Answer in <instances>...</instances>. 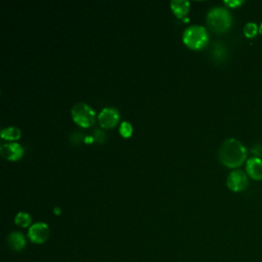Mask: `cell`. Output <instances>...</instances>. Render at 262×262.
Masks as SVG:
<instances>
[{
    "label": "cell",
    "mask_w": 262,
    "mask_h": 262,
    "mask_svg": "<svg viewBox=\"0 0 262 262\" xmlns=\"http://www.w3.org/2000/svg\"><path fill=\"white\" fill-rule=\"evenodd\" d=\"M183 40L187 46L191 49H202L209 42V35L202 26H190L186 29Z\"/></svg>",
    "instance_id": "obj_3"
},
{
    "label": "cell",
    "mask_w": 262,
    "mask_h": 262,
    "mask_svg": "<svg viewBox=\"0 0 262 262\" xmlns=\"http://www.w3.org/2000/svg\"><path fill=\"white\" fill-rule=\"evenodd\" d=\"M170 5L177 18H184L189 9V2L187 0H173Z\"/></svg>",
    "instance_id": "obj_10"
},
{
    "label": "cell",
    "mask_w": 262,
    "mask_h": 262,
    "mask_svg": "<svg viewBox=\"0 0 262 262\" xmlns=\"http://www.w3.org/2000/svg\"><path fill=\"white\" fill-rule=\"evenodd\" d=\"M0 154H1L3 158L9 161H18L24 154V149L17 143L4 144L0 148Z\"/></svg>",
    "instance_id": "obj_8"
},
{
    "label": "cell",
    "mask_w": 262,
    "mask_h": 262,
    "mask_svg": "<svg viewBox=\"0 0 262 262\" xmlns=\"http://www.w3.org/2000/svg\"><path fill=\"white\" fill-rule=\"evenodd\" d=\"M244 35L247 37V38H254L256 37V35L259 33V28L257 24L255 23H252V22H249L247 23L245 26H244Z\"/></svg>",
    "instance_id": "obj_14"
},
{
    "label": "cell",
    "mask_w": 262,
    "mask_h": 262,
    "mask_svg": "<svg viewBox=\"0 0 262 262\" xmlns=\"http://www.w3.org/2000/svg\"><path fill=\"white\" fill-rule=\"evenodd\" d=\"M120 119L119 113L114 108H105L99 115V122L104 128H113Z\"/></svg>",
    "instance_id": "obj_7"
},
{
    "label": "cell",
    "mask_w": 262,
    "mask_h": 262,
    "mask_svg": "<svg viewBox=\"0 0 262 262\" xmlns=\"http://www.w3.org/2000/svg\"><path fill=\"white\" fill-rule=\"evenodd\" d=\"M259 34L262 36V23H261L260 26H259Z\"/></svg>",
    "instance_id": "obj_17"
},
{
    "label": "cell",
    "mask_w": 262,
    "mask_h": 262,
    "mask_svg": "<svg viewBox=\"0 0 262 262\" xmlns=\"http://www.w3.org/2000/svg\"><path fill=\"white\" fill-rule=\"evenodd\" d=\"M15 223L17 225H19L21 227H27L31 225L32 218L30 216V214H28V213L20 212L17 214V216L15 218Z\"/></svg>",
    "instance_id": "obj_13"
},
{
    "label": "cell",
    "mask_w": 262,
    "mask_h": 262,
    "mask_svg": "<svg viewBox=\"0 0 262 262\" xmlns=\"http://www.w3.org/2000/svg\"><path fill=\"white\" fill-rule=\"evenodd\" d=\"M231 16L224 7H213L207 13V24L216 33L226 32L231 26Z\"/></svg>",
    "instance_id": "obj_2"
},
{
    "label": "cell",
    "mask_w": 262,
    "mask_h": 262,
    "mask_svg": "<svg viewBox=\"0 0 262 262\" xmlns=\"http://www.w3.org/2000/svg\"><path fill=\"white\" fill-rule=\"evenodd\" d=\"M50 230L46 224L36 223L34 224L28 232V237L31 242L35 244H43L49 238Z\"/></svg>",
    "instance_id": "obj_6"
},
{
    "label": "cell",
    "mask_w": 262,
    "mask_h": 262,
    "mask_svg": "<svg viewBox=\"0 0 262 262\" xmlns=\"http://www.w3.org/2000/svg\"><path fill=\"white\" fill-rule=\"evenodd\" d=\"M8 244L15 251H22L26 247V239L21 232H12L8 237Z\"/></svg>",
    "instance_id": "obj_11"
},
{
    "label": "cell",
    "mask_w": 262,
    "mask_h": 262,
    "mask_svg": "<svg viewBox=\"0 0 262 262\" xmlns=\"http://www.w3.org/2000/svg\"><path fill=\"white\" fill-rule=\"evenodd\" d=\"M1 137L7 141H17L21 137V130L18 127H6L1 130Z\"/></svg>",
    "instance_id": "obj_12"
},
{
    "label": "cell",
    "mask_w": 262,
    "mask_h": 262,
    "mask_svg": "<svg viewBox=\"0 0 262 262\" xmlns=\"http://www.w3.org/2000/svg\"><path fill=\"white\" fill-rule=\"evenodd\" d=\"M248 176L242 170H234L229 173L226 179L227 187L232 191H242L248 186Z\"/></svg>",
    "instance_id": "obj_5"
},
{
    "label": "cell",
    "mask_w": 262,
    "mask_h": 262,
    "mask_svg": "<svg viewBox=\"0 0 262 262\" xmlns=\"http://www.w3.org/2000/svg\"><path fill=\"white\" fill-rule=\"evenodd\" d=\"M219 160L228 168H237L247 159L245 146L236 139H228L219 149Z\"/></svg>",
    "instance_id": "obj_1"
},
{
    "label": "cell",
    "mask_w": 262,
    "mask_h": 262,
    "mask_svg": "<svg viewBox=\"0 0 262 262\" xmlns=\"http://www.w3.org/2000/svg\"><path fill=\"white\" fill-rule=\"evenodd\" d=\"M72 118L82 127L92 125L95 120V113L93 110L84 103H78L72 108Z\"/></svg>",
    "instance_id": "obj_4"
},
{
    "label": "cell",
    "mask_w": 262,
    "mask_h": 262,
    "mask_svg": "<svg viewBox=\"0 0 262 262\" xmlns=\"http://www.w3.org/2000/svg\"><path fill=\"white\" fill-rule=\"evenodd\" d=\"M247 174L254 181H262V160L258 157H253L247 161Z\"/></svg>",
    "instance_id": "obj_9"
},
{
    "label": "cell",
    "mask_w": 262,
    "mask_h": 262,
    "mask_svg": "<svg viewBox=\"0 0 262 262\" xmlns=\"http://www.w3.org/2000/svg\"><path fill=\"white\" fill-rule=\"evenodd\" d=\"M244 3V1H241V0H225V4L229 6L230 8H236L240 5H242Z\"/></svg>",
    "instance_id": "obj_16"
},
{
    "label": "cell",
    "mask_w": 262,
    "mask_h": 262,
    "mask_svg": "<svg viewBox=\"0 0 262 262\" xmlns=\"http://www.w3.org/2000/svg\"><path fill=\"white\" fill-rule=\"evenodd\" d=\"M120 133L124 137H129L132 134V126L127 121L122 122L120 125Z\"/></svg>",
    "instance_id": "obj_15"
}]
</instances>
